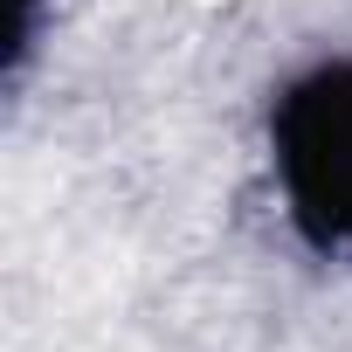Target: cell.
I'll return each mask as SVG.
<instances>
[{
  "mask_svg": "<svg viewBox=\"0 0 352 352\" xmlns=\"http://www.w3.org/2000/svg\"><path fill=\"white\" fill-rule=\"evenodd\" d=\"M28 21H35V0H21V28H28Z\"/></svg>",
  "mask_w": 352,
  "mask_h": 352,
  "instance_id": "obj_2",
  "label": "cell"
},
{
  "mask_svg": "<svg viewBox=\"0 0 352 352\" xmlns=\"http://www.w3.org/2000/svg\"><path fill=\"white\" fill-rule=\"evenodd\" d=\"M276 166L297 221L318 242H352V63L304 76L276 104Z\"/></svg>",
  "mask_w": 352,
  "mask_h": 352,
  "instance_id": "obj_1",
  "label": "cell"
}]
</instances>
